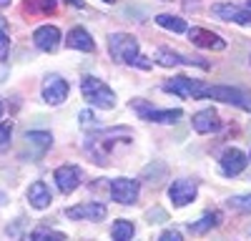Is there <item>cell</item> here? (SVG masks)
<instances>
[{
    "instance_id": "1",
    "label": "cell",
    "mask_w": 251,
    "mask_h": 241,
    "mask_svg": "<svg viewBox=\"0 0 251 241\" xmlns=\"http://www.w3.org/2000/svg\"><path fill=\"white\" fill-rule=\"evenodd\" d=\"M108 50H111L113 60H118V63L151 68V60H143V55L138 53V40L131 33H113V35H108Z\"/></svg>"
},
{
    "instance_id": "2",
    "label": "cell",
    "mask_w": 251,
    "mask_h": 241,
    "mask_svg": "<svg viewBox=\"0 0 251 241\" xmlns=\"http://www.w3.org/2000/svg\"><path fill=\"white\" fill-rule=\"evenodd\" d=\"M80 93L83 98L88 100L91 106L96 108H103V111H111L116 106V93L103 83L100 78H93V75H86L80 80Z\"/></svg>"
},
{
    "instance_id": "3",
    "label": "cell",
    "mask_w": 251,
    "mask_h": 241,
    "mask_svg": "<svg viewBox=\"0 0 251 241\" xmlns=\"http://www.w3.org/2000/svg\"><path fill=\"white\" fill-rule=\"evenodd\" d=\"M203 98H216L221 103H231L244 111H251V96L244 93L241 88H228V86H206Z\"/></svg>"
},
{
    "instance_id": "4",
    "label": "cell",
    "mask_w": 251,
    "mask_h": 241,
    "mask_svg": "<svg viewBox=\"0 0 251 241\" xmlns=\"http://www.w3.org/2000/svg\"><path fill=\"white\" fill-rule=\"evenodd\" d=\"M163 91L166 93H174V96H181V98H203L206 86L201 83L199 78L178 75V78L169 80V83H163Z\"/></svg>"
},
{
    "instance_id": "5",
    "label": "cell",
    "mask_w": 251,
    "mask_h": 241,
    "mask_svg": "<svg viewBox=\"0 0 251 241\" xmlns=\"http://www.w3.org/2000/svg\"><path fill=\"white\" fill-rule=\"evenodd\" d=\"M111 196H113V201H118V204H123V206H131V204H136L138 201V193H141V186H138V181L136 178H113L111 181Z\"/></svg>"
},
{
    "instance_id": "6",
    "label": "cell",
    "mask_w": 251,
    "mask_h": 241,
    "mask_svg": "<svg viewBox=\"0 0 251 241\" xmlns=\"http://www.w3.org/2000/svg\"><path fill=\"white\" fill-rule=\"evenodd\" d=\"M196 191H199V184L194 178H176L169 186V198L174 206H188L196 198Z\"/></svg>"
},
{
    "instance_id": "7",
    "label": "cell",
    "mask_w": 251,
    "mask_h": 241,
    "mask_svg": "<svg viewBox=\"0 0 251 241\" xmlns=\"http://www.w3.org/2000/svg\"><path fill=\"white\" fill-rule=\"evenodd\" d=\"M68 91H71L68 80L60 78V75H48L43 80V100H46V103H50V106L63 103V100L68 98Z\"/></svg>"
},
{
    "instance_id": "8",
    "label": "cell",
    "mask_w": 251,
    "mask_h": 241,
    "mask_svg": "<svg viewBox=\"0 0 251 241\" xmlns=\"http://www.w3.org/2000/svg\"><path fill=\"white\" fill-rule=\"evenodd\" d=\"M211 15L219 20H226V23H239V25H249L251 23V10L231 5V3H216L211 5Z\"/></svg>"
},
{
    "instance_id": "9",
    "label": "cell",
    "mask_w": 251,
    "mask_h": 241,
    "mask_svg": "<svg viewBox=\"0 0 251 241\" xmlns=\"http://www.w3.org/2000/svg\"><path fill=\"white\" fill-rule=\"evenodd\" d=\"M156 63L163 68H174V66H199V68H208L206 60H196V58H186L171 48H158L156 50Z\"/></svg>"
},
{
    "instance_id": "10",
    "label": "cell",
    "mask_w": 251,
    "mask_h": 241,
    "mask_svg": "<svg viewBox=\"0 0 251 241\" xmlns=\"http://www.w3.org/2000/svg\"><path fill=\"white\" fill-rule=\"evenodd\" d=\"M66 216L73 218V221H103L106 218V206L96 204V201H86V204L71 206L66 211Z\"/></svg>"
},
{
    "instance_id": "11",
    "label": "cell",
    "mask_w": 251,
    "mask_h": 241,
    "mask_svg": "<svg viewBox=\"0 0 251 241\" xmlns=\"http://www.w3.org/2000/svg\"><path fill=\"white\" fill-rule=\"evenodd\" d=\"M80 181H83V171L78 166H58L55 169V184L63 193H73L78 186H80Z\"/></svg>"
},
{
    "instance_id": "12",
    "label": "cell",
    "mask_w": 251,
    "mask_h": 241,
    "mask_svg": "<svg viewBox=\"0 0 251 241\" xmlns=\"http://www.w3.org/2000/svg\"><path fill=\"white\" fill-rule=\"evenodd\" d=\"M186 33H188V38H191V43L199 46V48H211V50H224L226 48V40L219 38L211 30H206V28H188Z\"/></svg>"
},
{
    "instance_id": "13",
    "label": "cell",
    "mask_w": 251,
    "mask_h": 241,
    "mask_svg": "<svg viewBox=\"0 0 251 241\" xmlns=\"http://www.w3.org/2000/svg\"><path fill=\"white\" fill-rule=\"evenodd\" d=\"M33 43H35L40 50L53 53V50L60 46V30H58L55 25H40V28H35V33H33Z\"/></svg>"
},
{
    "instance_id": "14",
    "label": "cell",
    "mask_w": 251,
    "mask_h": 241,
    "mask_svg": "<svg viewBox=\"0 0 251 241\" xmlns=\"http://www.w3.org/2000/svg\"><path fill=\"white\" fill-rule=\"evenodd\" d=\"M246 156H244V151H239V148H226L224 153H221V171L226 173V176H239L244 169H246Z\"/></svg>"
},
{
    "instance_id": "15",
    "label": "cell",
    "mask_w": 251,
    "mask_h": 241,
    "mask_svg": "<svg viewBox=\"0 0 251 241\" xmlns=\"http://www.w3.org/2000/svg\"><path fill=\"white\" fill-rule=\"evenodd\" d=\"M191 123H194L196 133H214V131H219L221 120H219V113L214 108H203V111H199L191 118Z\"/></svg>"
},
{
    "instance_id": "16",
    "label": "cell",
    "mask_w": 251,
    "mask_h": 241,
    "mask_svg": "<svg viewBox=\"0 0 251 241\" xmlns=\"http://www.w3.org/2000/svg\"><path fill=\"white\" fill-rule=\"evenodd\" d=\"M28 201H30V206H33V209L43 211V209L50 206L53 193H50V189L43 184V181H35V184H30V189H28Z\"/></svg>"
},
{
    "instance_id": "17",
    "label": "cell",
    "mask_w": 251,
    "mask_h": 241,
    "mask_svg": "<svg viewBox=\"0 0 251 241\" xmlns=\"http://www.w3.org/2000/svg\"><path fill=\"white\" fill-rule=\"evenodd\" d=\"M66 46L71 48V50H86V53H91V50H96V43H93V38H91V33L86 30V28H73L71 33H68V38H66Z\"/></svg>"
},
{
    "instance_id": "18",
    "label": "cell",
    "mask_w": 251,
    "mask_h": 241,
    "mask_svg": "<svg viewBox=\"0 0 251 241\" xmlns=\"http://www.w3.org/2000/svg\"><path fill=\"white\" fill-rule=\"evenodd\" d=\"M183 116V111L181 108H166V111H156L153 106L149 108V111H143L141 113V118H146V120H151V123H176V120Z\"/></svg>"
},
{
    "instance_id": "19",
    "label": "cell",
    "mask_w": 251,
    "mask_h": 241,
    "mask_svg": "<svg viewBox=\"0 0 251 241\" xmlns=\"http://www.w3.org/2000/svg\"><path fill=\"white\" fill-rule=\"evenodd\" d=\"M221 224V214L219 211H211V214H206L201 216V221H194V224H188V231L191 234H206V231H211Z\"/></svg>"
},
{
    "instance_id": "20",
    "label": "cell",
    "mask_w": 251,
    "mask_h": 241,
    "mask_svg": "<svg viewBox=\"0 0 251 241\" xmlns=\"http://www.w3.org/2000/svg\"><path fill=\"white\" fill-rule=\"evenodd\" d=\"M156 23H158L161 28H166V30H174V33H186V30H188V25H186V20H183V18H178V15H169V13L156 15Z\"/></svg>"
},
{
    "instance_id": "21",
    "label": "cell",
    "mask_w": 251,
    "mask_h": 241,
    "mask_svg": "<svg viewBox=\"0 0 251 241\" xmlns=\"http://www.w3.org/2000/svg\"><path fill=\"white\" fill-rule=\"evenodd\" d=\"M111 234H113V239H116V241H131V239H133V234H136V226L131 224V221L118 218L116 224H113V229H111Z\"/></svg>"
},
{
    "instance_id": "22",
    "label": "cell",
    "mask_w": 251,
    "mask_h": 241,
    "mask_svg": "<svg viewBox=\"0 0 251 241\" xmlns=\"http://www.w3.org/2000/svg\"><path fill=\"white\" fill-rule=\"evenodd\" d=\"M28 144H33V146H38L40 151H46V148H50V144H53V136L50 133H46V131H28Z\"/></svg>"
},
{
    "instance_id": "23",
    "label": "cell",
    "mask_w": 251,
    "mask_h": 241,
    "mask_svg": "<svg viewBox=\"0 0 251 241\" xmlns=\"http://www.w3.org/2000/svg\"><path fill=\"white\" fill-rule=\"evenodd\" d=\"M28 239H33V241H48V239L66 241V234H63V231H53V229H35V231L28 234Z\"/></svg>"
},
{
    "instance_id": "24",
    "label": "cell",
    "mask_w": 251,
    "mask_h": 241,
    "mask_svg": "<svg viewBox=\"0 0 251 241\" xmlns=\"http://www.w3.org/2000/svg\"><path fill=\"white\" fill-rule=\"evenodd\" d=\"M231 209H236V211H241V214H251V193H246V196H231L226 201Z\"/></svg>"
},
{
    "instance_id": "25",
    "label": "cell",
    "mask_w": 251,
    "mask_h": 241,
    "mask_svg": "<svg viewBox=\"0 0 251 241\" xmlns=\"http://www.w3.org/2000/svg\"><path fill=\"white\" fill-rule=\"evenodd\" d=\"M10 136H13V123H0V151H8L10 146Z\"/></svg>"
},
{
    "instance_id": "26",
    "label": "cell",
    "mask_w": 251,
    "mask_h": 241,
    "mask_svg": "<svg viewBox=\"0 0 251 241\" xmlns=\"http://www.w3.org/2000/svg\"><path fill=\"white\" fill-rule=\"evenodd\" d=\"M8 53H10V35L8 30H0V63L8 60Z\"/></svg>"
},
{
    "instance_id": "27",
    "label": "cell",
    "mask_w": 251,
    "mask_h": 241,
    "mask_svg": "<svg viewBox=\"0 0 251 241\" xmlns=\"http://www.w3.org/2000/svg\"><path fill=\"white\" fill-rule=\"evenodd\" d=\"M78 118H80V126H83V128H93V126H96V116H93L91 111H80Z\"/></svg>"
},
{
    "instance_id": "28",
    "label": "cell",
    "mask_w": 251,
    "mask_h": 241,
    "mask_svg": "<svg viewBox=\"0 0 251 241\" xmlns=\"http://www.w3.org/2000/svg\"><path fill=\"white\" fill-rule=\"evenodd\" d=\"M161 241H181V234L178 231H163L161 234Z\"/></svg>"
},
{
    "instance_id": "29",
    "label": "cell",
    "mask_w": 251,
    "mask_h": 241,
    "mask_svg": "<svg viewBox=\"0 0 251 241\" xmlns=\"http://www.w3.org/2000/svg\"><path fill=\"white\" fill-rule=\"evenodd\" d=\"M0 30H8V20L3 15H0Z\"/></svg>"
},
{
    "instance_id": "30",
    "label": "cell",
    "mask_w": 251,
    "mask_h": 241,
    "mask_svg": "<svg viewBox=\"0 0 251 241\" xmlns=\"http://www.w3.org/2000/svg\"><path fill=\"white\" fill-rule=\"evenodd\" d=\"M10 5V0H0V8H8Z\"/></svg>"
},
{
    "instance_id": "31",
    "label": "cell",
    "mask_w": 251,
    "mask_h": 241,
    "mask_svg": "<svg viewBox=\"0 0 251 241\" xmlns=\"http://www.w3.org/2000/svg\"><path fill=\"white\" fill-rule=\"evenodd\" d=\"M0 116H3V100H0Z\"/></svg>"
},
{
    "instance_id": "32",
    "label": "cell",
    "mask_w": 251,
    "mask_h": 241,
    "mask_svg": "<svg viewBox=\"0 0 251 241\" xmlns=\"http://www.w3.org/2000/svg\"><path fill=\"white\" fill-rule=\"evenodd\" d=\"M103 3H116V0H103Z\"/></svg>"
}]
</instances>
